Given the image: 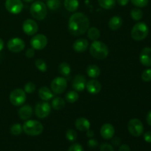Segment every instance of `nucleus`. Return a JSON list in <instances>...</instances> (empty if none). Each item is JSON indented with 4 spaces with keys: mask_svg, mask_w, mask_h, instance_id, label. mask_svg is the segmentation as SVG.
Listing matches in <instances>:
<instances>
[{
    "mask_svg": "<svg viewBox=\"0 0 151 151\" xmlns=\"http://www.w3.org/2000/svg\"><path fill=\"white\" fill-rule=\"evenodd\" d=\"M68 151H84V149L81 145L78 144V143H75L69 147Z\"/></svg>",
    "mask_w": 151,
    "mask_h": 151,
    "instance_id": "38",
    "label": "nucleus"
},
{
    "mask_svg": "<svg viewBox=\"0 0 151 151\" xmlns=\"http://www.w3.org/2000/svg\"><path fill=\"white\" fill-rule=\"evenodd\" d=\"M119 151H131V149L128 145H122L119 147Z\"/></svg>",
    "mask_w": 151,
    "mask_h": 151,
    "instance_id": "43",
    "label": "nucleus"
},
{
    "mask_svg": "<svg viewBox=\"0 0 151 151\" xmlns=\"http://www.w3.org/2000/svg\"><path fill=\"white\" fill-rule=\"evenodd\" d=\"M140 63L145 66L150 67L151 66V48L145 47L142 49L139 55Z\"/></svg>",
    "mask_w": 151,
    "mask_h": 151,
    "instance_id": "16",
    "label": "nucleus"
},
{
    "mask_svg": "<svg viewBox=\"0 0 151 151\" xmlns=\"http://www.w3.org/2000/svg\"><path fill=\"white\" fill-rule=\"evenodd\" d=\"M112 143H113L114 145L115 146H118L120 145L121 143V140L119 137H115L113 140H112Z\"/></svg>",
    "mask_w": 151,
    "mask_h": 151,
    "instance_id": "44",
    "label": "nucleus"
},
{
    "mask_svg": "<svg viewBox=\"0 0 151 151\" xmlns=\"http://www.w3.org/2000/svg\"><path fill=\"white\" fill-rule=\"evenodd\" d=\"M64 7L67 11L75 13L79 7L78 0H64Z\"/></svg>",
    "mask_w": 151,
    "mask_h": 151,
    "instance_id": "23",
    "label": "nucleus"
},
{
    "mask_svg": "<svg viewBox=\"0 0 151 151\" xmlns=\"http://www.w3.org/2000/svg\"><path fill=\"white\" fill-rule=\"evenodd\" d=\"M149 33V28L145 22H137L131 29V37L137 41H142L147 38Z\"/></svg>",
    "mask_w": 151,
    "mask_h": 151,
    "instance_id": "5",
    "label": "nucleus"
},
{
    "mask_svg": "<svg viewBox=\"0 0 151 151\" xmlns=\"http://www.w3.org/2000/svg\"><path fill=\"white\" fill-rule=\"evenodd\" d=\"M25 55L28 58H33L34 55H35V50L32 48L27 49L26 52H25Z\"/></svg>",
    "mask_w": 151,
    "mask_h": 151,
    "instance_id": "41",
    "label": "nucleus"
},
{
    "mask_svg": "<svg viewBox=\"0 0 151 151\" xmlns=\"http://www.w3.org/2000/svg\"><path fill=\"white\" fill-rule=\"evenodd\" d=\"M35 66H36L37 69H38V70H39L40 72H47V64L44 60H42V59H37L35 62Z\"/></svg>",
    "mask_w": 151,
    "mask_h": 151,
    "instance_id": "33",
    "label": "nucleus"
},
{
    "mask_svg": "<svg viewBox=\"0 0 151 151\" xmlns=\"http://www.w3.org/2000/svg\"><path fill=\"white\" fill-rule=\"evenodd\" d=\"M115 134V128L111 124L105 123L100 128V135L105 139H111Z\"/></svg>",
    "mask_w": 151,
    "mask_h": 151,
    "instance_id": "14",
    "label": "nucleus"
},
{
    "mask_svg": "<svg viewBox=\"0 0 151 151\" xmlns=\"http://www.w3.org/2000/svg\"><path fill=\"white\" fill-rule=\"evenodd\" d=\"M50 87L53 93L60 94L67 88V81L63 77H57L52 81Z\"/></svg>",
    "mask_w": 151,
    "mask_h": 151,
    "instance_id": "8",
    "label": "nucleus"
},
{
    "mask_svg": "<svg viewBox=\"0 0 151 151\" xmlns=\"http://www.w3.org/2000/svg\"><path fill=\"white\" fill-rule=\"evenodd\" d=\"M123 21L119 16H114L111 18L109 22V27L112 30H117L122 27Z\"/></svg>",
    "mask_w": 151,
    "mask_h": 151,
    "instance_id": "22",
    "label": "nucleus"
},
{
    "mask_svg": "<svg viewBox=\"0 0 151 151\" xmlns=\"http://www.w3.org/2000/svg\"><path fill=\"white\" fill-rule=\"evenodd\" d=\"M48 40L44 34H35L30 40V45L32 49L36 50H41L47 45Z\"/></svg>",
    "mask_w": 151,
    "mask_h": 151,
    "instance_id": "10",
    "label": "nucleus"
},
{
    "mask_svg": "<svg viewBox=\"0 0 151 151\" xmlns=\"http://www.w3.org/2000/svg\"><path fill=\"white\" fill-rule=\"evenodd\" d=\"M60 0H47V7L51 10H56L60 7Z\"/></svg>",
    "mask_w": 151,
    "mask_h": 151,
    "instance_id": "30",
    "label": "nucleus"
},
{
    "mask_svg": "<svg viewBox=\"0 0 151 151\" xmlns=\"http://www.w3.org/2000/svg\"><path fill=\"white\" fill-rule=\"evenodd\" d=\"M9 99L12 105L14 106H21L26 101L27 94L22 88H16L10 92Z\"/></svg>",
    "mask_w": 151,
    "mask_h": 151,
    "instance_id": "6",
    "label": "nucleus"
},
{
    "mask_svg": "<svg viewBox=\"0 0 151 151\" xmlns=\"http://www.w3.org/2000/svg\"><path fill=\"white\" fill-rule=\"evenodd\" d=\"M86 79L82 75H78L74 78L72 81V88L76 91H82L86 88Z\"/></svg>",
    "mask_w": 151,
    "mask_h": 151,
    "instance_id": "15",
    "label": "nucleus"
},
{
    "mask_svg": "<svg viewBox=\"0 0 151 151\" xmlns=\"http://www.w3.org/2000/svg\"><path fill=\"white\" fill-rule=\"evenodd\" d=\"M146 121H147V124L151 126V110L147 113V117H146Z\"/></svg>",
    "mask_w": 151,
    "mask_h": 151,
    "instance_id": "46",
    "label": "nucleus"
},
{
    "mask_svg": "<svg viewBox=\"0 0 151 151\" xmlns=\"http://www.w3.org/2000/svg\"><path fill=\"white\" fill-rule=\"evenodd\" d=\"M51 107L55 110H61L65 107V100L62 97H55L51 103Z\"/></svg>",
    "mask_w": 151,
    "mask_h": 151,
    "instance_id": "25",
    "label": "nucleus"
},
{
    "mask_svg": "<svg viewBox=\"0 0 151 151\" xmlns=\"http://www.w3.org/2000/svg\"><path fill=\"white\" fill-rule=\"evenodd\" d=\"M51 105L47 101L38 103L35 107V116L39 119L47 118L51 113Z\"/></svg>",
    "mask_w": 151,
    "mask_h": 151,
    "instance_id": "9",
    "label": "nucleus"
},
{
    "mask_svg": "<svg viewBox=\"0 0 151 151\" xmlns=\"http://www.w3.org/2000/svg\"><path fill=\"white\" fill-rule=\"evenodd\" d=\"M66 138L69 142H75L77 139V133L75 130L69 129L66 133Z\"/></svg>",
    "mask_w": 151,
    "mask_h": 151,
    "instance_id": "34",
    "label": "nucleus"
},
{
    "mask_svg": "<svg viewBox=\"0 0 151 151\" xmlns=\"http://www.w3.org/2000/svg\"><path fill=\"white\" fill-rule=\"evenodd\" d=\"M75 128L80 131L82 132H85L87 131L88 130L90 129L91 127V124L88 119H87L85 117H79L75 120Z\"/></svg>",
    "mask_w": 151,
    "mask_h": 151,
    "instance_id": "20",
    "label": "nucleus"
},
{
    "mask_svg": "<svg viewBox=\"0 0 151 151\" xmlns=\"http://www.w3.org/2000/svg\"><path fill=\"white\" fill-rule=\"evenodd\" d=\"M116 0H98L99 5L105 10H111L116 4Z\"/></svg>",
    "mask_w": 151,
    "mask_h": 151,
    "instance_id": "28",
    "label": "nucleus"
},
{
    "mask_svg": "<svg viewBox=\"0 0 151 151\" xmlns=\"http://www.w3.org/2000/svg\"><path fill=\"white\" fill-rule=\"evenodd\" d=\"M4 41H3V40L0 38V52H1L3 49H4Z\"/></svg>",
    "mask_w": 151,
    "mask_h": 151,
    "instance_id": "48",
    "label": "nucleus"
},
{
    "mask_svg": "<svg viewBox=\"0 0 151 151\" xmlns=\"http://www.w3.org/2000/svg\"><path fill=\"white\" fill-rule=\"evenodd\" d=\"M23 131L27 135L31 137H36L42 134L44 131V126L38 121L35 119H27L24 122L22 125Z\"/></svg>",
    "mask_w": 151,
    "mask_h": 151,
    "instance_id": "3",
    "label": "nucleus"
},
{
    "mask_svg": "<svg viewBox=\"0 0 151 151\" xmlns=\"http://www.w3.org/2000/svg\"><path fill=\"white\" fill-rule=\"evenodd\" d=\"M86 88L87 89L89 94H97L100 93L101 91L102 86L101 83L99 82L97 80H90V81H87L86 85Z\"/></svg>",
    "mask_w": 151,
    "mask_h": 151,
    "instance_id": "17",
    "label": "nucleus"
},
{
    "mask_svg": "<svg viewBox=\"0 0 151 151\" xmlns=\"http://www.w3.org/2000/svg\"><path fill=\"white\" fill-rule=\"evenodd\" d=\"M128 132L134 137H140L144 131V126L140 119L134 118L128 122Z\"/></svg>",
    "mask_w": 151,
    "mask_h": 151,
    "instance_id": "7",
    "label": "nucleus"
},
{
    "mask_svg": "<svg viewBox=\"0 0 151 151\" xmlns=\"http://www.w3.org/2000/svg\"><path fill=\"white\" fill-rule=\"evenodd\" d=\"M144 139L146 142L151 143V131H147L144 134Z\"/></svg>",
    "mask_w": 151,
    "mask_h": 151,
    "instance_id": "42",
    "label": "nucleus"
},
{
    "mask_svg": "<svg viewBox=\"0 0 151 151\" xmlns=\"http://www.w3.org/2000/svg\"><path fill=\"white\" fill-rule=\"evenodd\" d=\"M142 80L144 82L151 81V69H147L143 71L142 74Z\"/></svg>",
    "mask_w": 151,
    "mask_h": 151,
    "instance_id": "37",
    "label": "nucleus"
},
{
    "mask_svg": "<svg viewBox=\"0 0 151 151\" xmlns=\"http://www.w3.org/2000/svg\"><path fill=\"white\" fill-rule=\"evenodd\" d=\"M90 26L88 18L84 13L78 12L70 16L68 23L69 32L74 36H80L87 32Z\"/></svg>",
    "mask_w": 151,
    "mask_h": 151,
    "instance_id": "1",
    "label": "nucleus"
},
{
    "mask_svg": "<svg viewBox=\"0 0 151 151\" xmlns=\"http://www.w3.org/2000/svg\"><path fill=\"white\" fill-rule=\"evenodd\" d=\"M29 12L32 17L36 20H44L47 15V7L43 1H35L31 4Z\"/></svg>",
    "mask_w": 151,
    "mask_h": 151,
    "instance_id": "4",
    "label": "nucleus"
},
{
    "mask_svg": "<svg viewBox=\"0 0 151 151\" xmlns=\"http://www.w3.org/2000/svg\"><path fill=\"white\" fill-rule=\"evenodd\" d=\"M89 52L93 58L99 60L106 58L109 54V50L107 45L97 40L91 43L89 47Z\"/></svg>",
    "mask_w": 151,
    "mask_h": 151,
    "instance_id": "2",
    "label": "nucleus"
},
{
    "mask_svg": "<svg viewBox=\"0 0 151 151\" xmlns=\"http://www.w3.org/2000/svg\"><path fill=\"white\" fill-rule=\"evenodd\" d=\"M72 47H73L74 51L76 52H84L88 47V41L85 38H79L73 43Z\"/></svg>",
    "mask_w": 151,
    "mask_h": 151,
    "instance_id": "19",
    "label": "nucleus"
},
{
    "mask_svg": "<svg viewBox=\"0 0 151 151\" xmlns=\"http://www.w3.org/2000/svg\"><path fill=\"white\" fill-rule=\"evenodd\" d=\"M131 17L134 21H139L142 19L143 13L139 8H134L131 11Z\"/></svg>",
    "mask_w": 151,
    "mask_h": 151,
    "instance_id": "31",
    "label": "nucleus"
},
{
    "mask_svg": "<svg viewBox=\"0 0 151 151\" xmlns=\"http://www.w3.org/2000/svg\"><path fill=\"white\" fill-rule=\"evenodd\" d=\"M10 133L13 134V136H19L23 131V128H22V125L19 123H15L10 128Z\"/></svg>",
    "mask_w": 151,
    "mask_h": 151,
    "instance_id": "32",
    "label": "nucleus"
},
{
    "mask_svg": "<svg viewBox=\"0 0 151 151\" xmlns=\"http://www.w3.org/2000/svg\"><path fill=\"white\" fill-rule=\"evenodd\" d=\"M118 4L120 6H125L129 2V0H116Z\"/></svg>",
    "mask_w": 151,
    "mask_h": 151,
    "instance_id": "45",
    "label": "nucleus"
},
{
    "mask_svg": "<svg viewBox=\"0 0 151 151\" xmlns=\"http://www.w3.org/2000/svg\"><path fill=\"white\" fill-rule=\"evenodd\" d=\"M5 8L12 14H19L23 9V3L22 0H6Z\"/></svg>",
    "mask_w": 151,
    "mask_h": 151,
    "instance_id": "11",
    "label": "nucleus"
},
{
    "mask_svg": "<svg viewBox=\"0 0 151 151\" xmlns=\"http://www.w3.org/2000/svg\"><path fill=\"white\" fill-rule=\"evenodd\" d=\"M87 35H88V38L91 41H97L100 38V30L95 27H89L87 30Z\"/></svg>",
    "mask_w": 151,
    "mask_h": 151,
    "instance_id": "27",
    "label": "nucleus"
},
{
    "mask_svg": "<svg viewBox=\"0 0 151 151\" xmlns=\"http://www.w3.org/2000/svg\"><path fill=\"white\" fill-rule=\"evenodd\" d=\"M22 29L27 35H34L38 30V25L33 19H26L22 24Z\"/></svg>",
    "mask_w": 151,
    "mask_h": 151,
    "instance_id": "13",
    "label": "nucleus"
},
{
    "mask_svg": "<svg viewBox=\"0 0 151 151\" xmlns=\"http://www.w3.org/2000/svg\"><path fill=\"white\" fill-rule=\"evenodd\" d=\"M65 99L69 103H74L77 102L79 99V94L76 91H68L65 96Z\"/></svg>",
    "mask_w": 151,
    "mask_h": 151,
    "instance_id": "29",
    "label": "nucleus"
},
{
    "mask_svg": "<svg viewBox=\"0 0 151 151\" xmlns=\"http://www.w3.org/2000/svg\"><path fill=\"white\" fill-rule=\"evenodd\" d=\"M7 48L10 52L14 53H18L24 50L25 47V43L22 38H13L10 39L7 42Z\"/></svg>",
    "mask_w": 151,
    "mask_h": 151,
    "instance_id": "12",
    "label": "nucleus"
},
{
    "mask_svg": "<svg viewBox=\"0 0 151 151\" xmlns=\"http://www.w3.org/2000/svg\"><path fill=\"white\" fill-rule=\"evenodd\" d=\"M88 145L90 148H95L98 146V142L94 139H90L88 141Z\"/></svg>",
    "mask_w": 151,
    "mask_h": 151,
    "instance_id": "40",
    "label": "nucleus"
},
{
    "mask_svg": "<svg viewBox=\"0 0 151 151\" xmlns=\"http://www.w3.org/2000/svg\"><path fill=\"white\" fill-rule=\"evenodd\" d=\"M58 72L63 77H68L71 73V66L66 62H63L58 66Z\"/></svg>",
    "mask_w": 151,
    "mask_h": 151,
    "instance_id": "26",
    "label": "nucleus"
},
{
    "mask_svg": "<svg viewBox=\"0 0 151 151\" xmlns=\"http://www.w3.org/2000/svg\"><path fill=\"white\" fill-rule=\"evenodd\" d=\"M131 3L137 7H145L148 4L149 0H131Z\"/></svg>",
    "mask_w": 151,
    "mask_h": 151,
    "instance_id": "36",
    "label": "nucleus"
},
{
    "mask_svg": "<svg viewBox=\"0 0 151 151\" xmlns=\"http://www.w3.org/2000/svg\"><path fill=\"white\" fill-rule=\"evenodd\" d=\"M24 91L26 94H32L35 91V85L32 82H28L24 87Z\"/></svg>",
    "mask_w": 151,
    "mask_h": 151,
    "instance_id": "35",
    "label": "nucleus"
},
{
    "mask_svg": "<svg viewBox=\"0 0 151 151\" xmlns=\"http://www.w3.org/2000/svg\"><path fill=\"white\" fill-rule=\"evenodd\" d=\"M86 73L89 78L95 79L97 78L100 75V69L97 65L91 64L86 68Z\"/></svg>",
    "mask_w": 151,
    "mask_h": 151,
    "instance_id": "24",
    "label": "nucleus"
},
{
    "mask_svg": "<svg viewBox=\"0 0 151 151\" xmlns=\"http://www.w3.org/2000/svg\"><path fill=\"white\" fill-rule=\"evenodd\" d=\"M23 1L27 3H30V2H32V1H34V0H23Z\"/></svg>",
    "mask_w": 151,
    "mask_h": 151,
    "instance_id": "49",
    "label": "nucleus"
},
{
    "mask_svg": "<svg viewBox=\"0 0 151 151\" xmlns=\"http://www.w3.org/2000/svg\"><path fill=\"white\" fill-rule=\"evenodd\" d=\"M94 131H91V130H88V131H86V136H87V137H88V138H92L93 137H94Z\"/></svg>",
    "mask_w": 151,
    "mask_h": 151,
    "instance_id": "47",
    "label": "nucleus"
},
{
    "mask_svg": "<svg viewBox=\"0 0 151 151\" xmlns=\"http://www.w3.org/2000/svg\"><path fill=\"white\" fill-rule=\"evenodd\" d=\"M100 151H114L113 146L109 143H103L100 147Z\"/></svg>",
    "mask_w": 151,
    "mask_h": 151,
    "instance_id": "39",
    "label": "nucleus"
},
{
    "mask_svg": "<svg viewBox=\"0 0 151 151\" xmlns=\"http://www.w3.org/2000/svg\"><path fill=\"white\" fill-rule=\"evenodd\" d=\"M38 96L43 101H49L53 97L52 91L47 86H42L38 90Z\"/></svg>",
    "mask_w": 151,
    "mask_h": 151,
    "instance_id": "21",
    "label": "nucleus"
},
{
    "mask_svg": "<svg viewBox=\"0 0 151 151\" xmlns=\"http://www.w3.org/2000/svg\"><path fill=\"white\" fill-rule=\"evenodd\" d=\"M33 114V109L32 106H29V104L24 105L19 109L18 114H19V118L22 120H27L32 116Z\"/></svg>",
    "mask_w": 151,
    "mask_h": 151,
    "instance_id": "18",
    "label": "nucleus"
}]
</instances>
